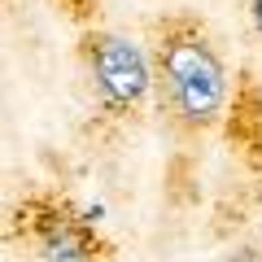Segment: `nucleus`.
Segmentation results:
<instances>
[{
	"mask_svg": "<svg viewBox=\"0 0 262 262\" xmlns=\"http://www.w3.org/2000/svg\"><path fill=\"white\" fill-rule=\"evenodd\" d=\"M153 88L158 110L184 136L219 127L232 101V75L196 13H166L153 22Z\"/></svg>",
	"mask_w": 262,
	"mask_h": 262,
	"instance_id": "nucleus-1",
	"label": "nucleus"
},
{
	"mask_svg": "<svg viewBox=\"0 0 262 262\" xmlns=\"http://www.w3.org/2000/svg\"><path fill=\"white\" fill-rule=\"evenodd\" d=\"M79 61H83L96 96H101V105L110 114L127 118V114H136L149 101L153 61L127 35H114V31H101V27H83V35H79Z\"/></svg>",
	"mask_w": 262,
	"mask_h": 262,
	"instance_id": "nucleus-2",
	"label": "nucleus"
},
{
	"mask_svg": "<svg viewBox=\"0 0 262 262\" xmlns=\"http://www.w3.org/2000/svg\"><path fill=\"white\" fill-rule=\"evenodd\" d=\"M22 223H27L44 262H101V253H105V245L92 232L96 223L88 214H75L66 201L35 196V201L22 206Z\"/></svg>",
	"mask_w": 262,
	"mask_h": 262,
	"instance_id": "nucleus-3",
	"label": "nucleus"
},
{
	"mask_svg": "<svg viewBox=\"0 0 262 262\" xmlns=\"http://www.w3.org/2000/svg\"><path fill=\"white\" fill-rule=\"evenodd\" d=\"M227 136H232V144L245 153L249 166H262V88L253 83L249 75H241L232 114H227Z\"/></svg>",
	"mask_w": 262,
	"mask_h": 262,
	"instance_id": "nucleus-4",
	"label": "nucleus"
},
{
	"mask_svg": "<svg viewBox=\"0 0 262 262\" xmlns=\"http://www.w3.org/2000/svg\"><path fill=\"white\" fill-rule=\"evenodd\" d=\"M61 9L70 13V18H83L88 9H96V0H61Z\"/></svg>",
	"mask_w": 262,
	"mask_h": 262,
	"instance_id": "nucleus-5",
	"label": "nucleus"
},
{
	"mask_svg": "<svg viewBox=\"0 0 262 262\" xmlns=\"http://www.w3.org/2000/svg\"><path fill=\"white\" fill-rule=\"evenodd\" d=\"M223 262H262V249H236V253H227Z\"/></svg>",
	"mask_w": 262,
	"mask_h": 262,
	"instance_id": "nucleus-6",
	"label": "nucleus"
},
{
	"mask_svg": "<svg viewBox=\"0 0 262 262\" xmlns=\"http://www.w3.org/2000/svg\"><path fill=\"white\" fill-rule=\"evenodd\" d=\"M249 13H253V27H258V35H262V0H249Z\"/></svg>",
	"mask_w": 262,
	"mask_h": 262,
	"instance_id": "nucleus-7",
	"label": "nucleus"
}]
</instances>
